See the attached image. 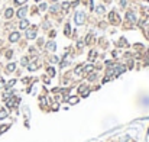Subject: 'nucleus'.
<instances>
[{
	"label": "nucleus",
	"mask_w": 149,
	"mask_h": 142,
	"mask_svg": "<svg viewBox=\"0 0 149 142\" xmlns=\"http://www.w3.org/2000/svg\"><path fill=\"white\" fill-rule=\"evenodd\" d=\"M84 19H85V16H84L83 12H77V13H75V22H77L78 25L84 23Z\"/></svg>",
	"instance_id": "nucleus-1"
},
{
	"label": "nucleus",
	"mask_w": 149,
	"mask_h": 142,
	"mask_svg": "<svg viewBox=\"0 0 149 142\" xmlns=\"http://www.w3.org/2000/svg\"><path fill=\"white\" fill-rule=\"evenodd\" d=\"M19 38H20V33H19V32H13V33H10L9 41H10V42H16V41H19Z\"/></svg>",
	"instance_id": "nucleus-2"
},
{
	"label": "nucleus",
	"mask_w": 149,
	"mask_h": 142,
	"mask_svg": "<svg viewBox=\"0 0 149 142\" xmlns=\"http://www.w3.org/2000/svg\"><path fill=\"white\" fill-rule=\"evenodd\" d=\"M80 93H81V96H83V97H87V96H88V93H90V91H88V89H87V86H85V84H83V86L80 87Z\"/></svg>",
	"instance_id": "nucleus-3"
},
{
	"label": "nucleus",
	"mask_w": 149,
	"mask_h": 142,
	"mask_svg": "<svg viewBox=\"0 0 149 142\" xmlns=\"http://www.w3.org/2000/svg\"><path fill=\"white\" fill-rule=\"evenodd\" d=\"M26 38H28V39L36 38V31H35V29H29V31L26 32Z\"/></svg>",
	"instance_id": "nucleus-4"
},
{
	"label": "nucleus",
	"mask_w": 149,
	"mask_h": 142,
	"mask_svg": "<svg viewBox=\"0 0 149 142\" xmlns=\"http://www.w3.org/2000/svg\"><path fill=\"white\" fill-rule=\"evenodd\" d=\"M19 26H20V29H26V28L29 26V22H28L26 19H22L20 23H19Z\"/></svg>",
	"instance_id": "nucleus-5"
},
{
	"label": "nucleus",
	"mask_w": 149,
	"mask_h": 142,
	"mask_svg": "<svg viewBox=\"0 0 149 142\" xmlns=\"http://www.w3.org/2000/svg\"><path fill=\"white\" fill-rule=\"evenodd\" d=\"M26 12H28V9H26V7H22V9L17 10V16H19V17H25Z\"/></svg>",
	"instance_id": "nucleus-6"
},
{
	"label": "nucleus",
	"mask_w": 149,
	"mask_h": 142,
	"mask_svg": "<svg viewBox=\"0 0 149 142\" xmlns=\"http://www.w3.org/2000/svg\"><path fill=\"white\" fill-rule=\"evenodd\" d=\"M68 103H69V104H75V103H78V97H77V96H71V97L68 99Z\"/></svg>",
	"instance_id": "nucleus-7"
},
{
	"label": "nucleus",
	"mask_w": 149,
	"mask_h": 142,
	"mask_svg": "<svg viewBox=\"0 0 149 142\" xmlns=\"http://www.w3.org/2000/svg\"><path fill=\"white\" fill-rule=\"evenodd\" d=\"M55 48H57V45H55V44H54L52 41L46 44V49H48V51H55Z\"/></svg>",
	"instance_id": "nucleus-8"
},
{
	"label": "nucleus",
	"mask_w": 149,
	"mask_h": 142,
	"mask_svg": "<svg viewBox=\"0 0 149 142\" xmlns=\"http://www.w3.org/2000/svg\"><path fill=\"white\" fill-rule=\"evenodd\" d=\"M15 68H16V65L12 63V64H9V65L6 67V71H7V73H12V71H15Z\"/></svg>",
	"instance_id": "nucleus-9"
},
{
	"label": "nucleus",
	"mask_w": 149,
	"mask_h": 142,
	"mask_svg": "<svg viewBox=\"0 0 149 142\" xmlns=\"http://www.w3.org/2000/svg\"><path fill=\"white\" fill-rule=\"evenodd\" d=\"M126 19H127V20H130V22H135V20H136V17H135V15H133L132 12H129V13L126 15Z\"/></svg>",
	"instance_id": "nucleus-10"
},
{
	"label": "nucleus",
	"mask_w": 149,
	"mask_h": 142,
	"mask_svg": "<svg viewBox=\"0 0 149 142\" xmlns=\"http://www.w3.org/2000/svg\"><path fill=\"white\" fill-rule=\"evenodd\" d=\"M4 16H6L7 19H10V17L13 16V10H12V9H7V10H6V13H4Z\"/></svg>",
	"instance_id": "nucleus-11"
},
{
	"label": "nucleus",
	"mask_w": 149,
	"mask_h": 142,
	"mask_svg": "<svg viewBox=\"0 0 149 142\" xmlns=\"http://www.w3.org/2000/svg\"><path fill=\"white\" fill-rule=\"evenodd\" d=\"M6 116H7V110L6 109H1L0 110V119H4Z\"/></svg>",
	"instance_id": "nucleus-12"
},
{
	"label": "nucleus",
	"mask_w": 149,
	"mask_h": 142,
	"mask_svg": "<svg viewBox=\"0 0 149 142\" xmlns=\"http://www.w3.org/2000/svg\"><path fill=\"white\" fill-rule=\"evenodd\" d=\"M48 74H49L51 77H54V76H55V70H54L52 67H49V68H48Z\"/></svg>",
	"instance_id": "nucleus-13"
},
{
	"label": "nucleus",
	"mask_w": 149,
	"mask_h": 142,
	"mask_svg": "<svg viewBox=\"0 0 149 142\" xmlns=\"http://www.w3.org/2000/svg\"><path fill=\"white\" fill-rule=\"evenodd\" d=\"M28 68H29L31 71H33V70H36V68H38V65H36V64H29V65H28Z\"/></svg>",
	"instance_id": "nucleus-14"
},
{
	"label": "nucleus",
	"mask_w": 149,
	"mask_h": 142,
	"mask_svg": "<svg viewBox=\"0 0 149 142\" xmlns=\"http://www.w3.org/2000/svg\"><path fill=\"white\" fill-rule=\"evenodd\" d=\"M15 83H16V80H10V81L7 83V89H10V87H12V86H13Z\"/></svg>",
	"instance_id": "nucleus-15"
},
{
	"label": "nucleus",
	"mask_w": 149,
	"mask_h": 142,
	"mask_svg": "<svg viewBox=\"0 0 149 142\" xmlns=\"http://www.w3.org/2000/svg\"><path fill=\"white\" fill-rule=\"evenodd\" d=\"M81 70H83V65H80V67H77V68H75V74H78V73H81Z\"/></svg>",
	"instance_id": "nucleus-16"
},
{
	"label": "nucleus",
	"mask_w": 149,
	"mask_h": 142,
	"mask_svg": "<svg viewBox=\"0 0 149 142\" xmlns=\"http://www.w3.org/2000/svg\"><path fill=\"white\" fill-rule=\"evenodd\" d=\"M93 70V65H87L85 67V73H88V71H91Z\"/></svg>",
	"instance_id": "nucleus-17"
},
{
	"label": "nucleus",
	"mask_w": 149,
	"mask_h": 142,
	"mask_svg": "<svg viewBox=\"0 0 149 142\" xmlns=\"http://www.w3.org/2000/svg\"><path fill=\"white\" fill-rule=\"evenodd\" d=\"M62 7H64V9H68V7H69V3L64 1V3H62Z\"/></svg>",
	"instance_id": "nucleus-18"
},
{
	"label": "nucleus",
	"mask_w": 149,
	"mask_h": 142,
	"mask_svg": "<svg viewBox=\"0 0 149 142\" xmlns=\"http://www.w3.org/2000/svg\"><path fill=\"white\" fill-rule=\"evenodd\" d=\"M65 35H69V25L65 26Z\"/></svg>",
	"instance_id": "nucleus-19"
},
{
	"label": "nucleus",
	"mask_w": 149,
	"mask_h": 142,
	"mask_svg": "<svg viewBox=\"0 0 149 142\" xmlns=\"http://www.w3.org/2000/svg\"><path fill=\"white\" fill-rule=\"evenodd\" d=\"M22 64L26 65V64H28V58H22Z\"/></svg>",
	"instance_id": "nucleus-20"
},
{
	"label": "nucleus",
	"mask_w": 149,
	"mask_h": 142,
	"mask_svg": "<svg viewBox=\"0 0 149 142\" xmlns=\"http://www.w3.org/2000/svg\"><path fill=\"white\" fill-rule=\"evenodd\" d=\"M39 9H41V10H45V9H46V4H45V3H44V4H41V7H39Z\"/></svg>",
	"instance_id": "nucleus-21"
},
{
	"label": "nucleus",
	"mask_w": 149,
	"mask_h": 142,
	"mask_svg": "<svg viewBox=\"0 0 149 142\" xmlns=\"http://www.w3.org/2000/svg\"><path fill=\"white\" fill-rule=\"evenodd\" d=\"M103 12H104V7H103V6H100V7H99V13H103Z\"/></svg>",
	"instance_id": "nucleus-22"
},
{
	"label": "nucleus",
	"mask_w": 149,
	"mask_h": 142,
	"mask_svg": "<svg viewBox=\"0 0 149 142\" xmlns=\"http://www.w3.org/2000/svg\"><path fill=\"white\" fill-rule=\"evenodd\" d=\"M83 45H84V42H81V41H80V42L77 44V47H78V48H83Z\"/></svg>",
	"instance_id": "nucleus-23"
},
{
	"label": "nucleus",
	"mask_w": 149,
	"mask_h": 142,
	"mask_svg": "<svg viewBox=\"0 0 149 142\" xmlns=\"http://www.w3.org/2000/svg\"><path fill=\"white\" fill-rule=\"evenodd\" d=\"M6 57H7V58H10V57H12V51H7V54H6Z\"/></svg>",
	"instance_id": "nucleus-24"
},
{
	"label": "nucleus",
	"mask_w": 149,
	"mask_h": 142,
	"mask_svg": "<svg viewBox=\"0 0 149 142\" xmlns=\"http://www.w3.org/2000/svg\"><path fill=\"white\" fill-rule=\"evenodd\" d=\"M3 86H4V81H3V80L0 78V87H3Z\"/></svg>",
	"instance_id": "nucleus-25"
},
{
	"label": "nucleus",
	"mask_w": 149,
	"mask_h": 142,
	"mask_svg": "<svg viewBox=\"0 0 149 142\" xmlns=\"http://www.w3.org/2000/svg\"><path fill=\"white\" fill-rule=\"evenodd\" d=\"M15 1H16V3H25L26 0H15Z\"/></svg>",
	"instance_id": "nucleus-26"
},
{
	"label": "nucleus",
	"mask_w": 149,
	"mask_h": 142,
	"mask_svg": "<svg viewBox=\"0 0 149 142\" xmlns=\"http://www.w3.org/2000/svg\"><path fill=\"white\" fill-rule=\"evenodd\" d=\"M120 3H122V6H125V4H126V0H122Z\"/></svg>",
	"instance_id": "nucleus-27"
},
{
	"label": "nucleus",
	"mask_w": 149,
	"mask_h": 142,
	"mask_svg": "<svg viewBox=\"0 0 149 142\" xmlns=\"http://www.w3.org/2000/svg\"><path fill=\"white\" fill-rule=\"evenodd\" d=\"M36 1H39V0H36Z\"/></svg>",
	"instance_id": "nucleus-28"
}]
</instances>
